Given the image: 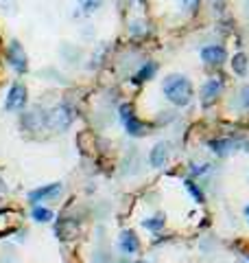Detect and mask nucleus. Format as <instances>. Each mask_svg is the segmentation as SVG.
I'll return each instance as SVG.
<instances>
[{
    "mask_svg": "<svg viewBox=\"0 0 249 263\" xmlns=\"http://www.w3.org/2000/svg\"><path fill=\"white\" fill-rule=\"evenodd\" d=\"M162 90L166 94V99L177 107L188 105L192 99V83L188 81L184 75H168L166 79H164Z\"/></svg>",
    "mask_w": 249,
    "mask_h": 263,
    "instance_id": "1",
    "label": "nucleus"
},
{
    "mask_svg": "<svg viewBox=\"0 0 249 263\" xmlns=\"http://www.w3.org/2000/svg\"><path fill=\"white\" fill-rule=\"evenodd\" d=\"M72 118H75V112H72V107L62 103V105L55 107V110L48 112L46 123H48V127L55 129V132H64V129L72 123Z\"/></svg>",
    "mask_w": 249,
    "mask_h": 263,
    "instance_id": "2",
    "label": "nucleus"
},
{
    "mask_svg": "<svg viewBox=\"0 0 249 263\" xmlns=\"http://www.w3.org/2000/svg\"><path fill=\"white\" fill-rule=\"evenodd\" d=\"M118 112H120V121L125 123L127 132H129L131 136H144V134H147V129H149V127H147V123H142L140 118L133 114L129 103H123V105L118 107Z\"/></svg>",
    "mask_w": 249,
    "mask_h": 263,
    "instance_id": "3",
    "label": "nucleus"
},
{
    "mask_svg": "<svg viewBox=\"0 0 249 263\" xmlns=\"http://www.w3.org/2000/svg\"><path fill=\"white\" fill-rule=\"evenodd\" d=\"M7 57H9L11 68H14L16 73L22 75V73H27V70H29V57H27V53H24L22 44L18 40H11V44L7 49Z\"/></svg>",
    "mask_w": 249,
    "mask_h": 263,
    "instance_id": "4",
    "label": "nucleus"
},
{
    "mask_svg": "<svg viewBox=\"0 0 249 263\" xmlns=\"http://www.w3.org/2000/svg\"><path fill=\"white\" fill-rule=\"evenodd\" d=\"M27 105V88L22 83H14L7 92V101H5V110L7 112H18Z\"/></svg>",
    "mask_w": 249,
    "mask_h": 263,
    "instance_id": "5",
    "label": "nucleus"
},
{
    "mask_svg": "<svg viewBox=\"0 0 249 263\" xmlns=\"http://www.w3.org/2000/svg\"><path fill=\"white\" fill-rule=\"evenodd\" d=\"M221 90H223V79H218V77H212V79H208L201 86V103L208 107V105H212L214 101L221 97Z\"/></svg>",
    "mask_w": 249,
    "mask_h": 263,
    "instance_id": "6",
    "label": "nucleus"
},
{
    "mask_svg": "<svg viewBox=\"0 0 249 263\" xmlns=\"http://www.w3.org/2000/svg\"><path fill=\"white\" fill-rule=\"evenodd\" d=\"M201 59L210 66H218L227 59V51H225V46H221V44H210V46H205V49H201Z\"/></svg>",
    "mask_w": 249,
    "mask_h": 263,
    "instance_id": "7",
    "label": "nucleus"
},
{
    "mask_svg": "<svg viewBox=\"0 0 249 263\" xmlns=\"http://www.w3.org/2000/svg\"><path fill=\"white\" fill-rule=\"evenodd\" d=\"M168 149H171V145H168L166 141H160V143H157V145L151 149V154H149L151 167H155V169H162V167L166 165V160H168Z\"/></svg>",
    "mask_w": 249,
    "mask_h": 263,
    "instance_id": "8",
    "label": "nucleus"
},
{
    "mask_svg": "<svg viewBox=\"0 0 249 263\" xmlns=\"http://www.w3.org/2000/svg\"><path fill=\"white\" fill-rule=\"evenodd\" d=\"M20 226V213L18 211H0V235H9Z\"/></svg>",
    "mask_w": 249,
    "mask_h": 263,
    "instance_id": "9",
    "label": "nucleus"
},
{
    "mask_svg": "<svg viewBox=\"0 0 249 263\" xmlns=\"http://www.w3.org/2000/svg\"><path fill=\"white\" fill-rule=\"evenodd\" d=\"M59 191H62V184L55 182V184H46V187H40L29 193V202H33V204H38L42 200H48V197H57Z\"/></svg>",
    "mask_w": 249,
    "mask_h": 263,
    "instance_id": "10",
    "label": "nucleus"
},
{
    "mask_svg": "<svg viewBox=\"0 0 249 263\" xmlns=\"http://www.w3.org/2000/svg\"><path fill=\"white\" fill-rule=\"evenodd\" d=\"M118 246H120V250H123L125 254H136L138 250H140V241H138V237L133 235L131 230H125L123 235H120V239H118Z\"/></svg>",
    "mask_w": 249,
    "mask_h": 263,
    "instance_id": "11",
    "label": "nucleus"
},
{
    "mask_svg": "<svg viewBox=\"0 0 249 263\" xmlns=\"http://www.w3.org/2000/svg\"><path fill=\"white\" fill-rule=\"evenodd\" d=\"M155 73H157V64H155V62H147L136 75H133V83H144V81H149Z\"/></svg>",
    "mask_w": 249,
    "mask_h": 263,
    "instance_id": "12",
    "label": "nucleus"
},
{
    "mask_svg": "<svg viewBox=\"0 0 249 263\" xmlns=\"http://www.w3.org/2000/svg\"><path fill=\"white\" fill-rule=\"evenodd\" d=\"M238 145L236 141H229V139H223V141H210V149L214 154H218V156H225V154H229L232 149Z\"/></svg>",
    "mask_w": 249,
    "mask_h": 263,
    "instance_id": "13",
    "label": "nucleus"
},
{
    "mask_svg": "<svg viewBox=\"0 0 249 263\" xmlns=\"http://www.w3.org/2000/svg\"><path fill=\"white\" fill-rule=\"evenodd\" d=\"M79 147L86 154H90L92 149H96V136L92 132H81V134H79Z\"/></svg>",
    "mask_w": 249,
    "mask_h": 263,
    "instance_id": "14",
    "label": "nucleus"
},
{
    "mask_svg": "<svg viewBox=\"0 0 249 263\" xmlns=\"http://www.w3.org/2000/svg\"><path fill=\"white\" fill-rule=\"evenodd\" d=\"M232 70L238 77L247 75V55H245V53H236V55L232 57Z\"/></svg>",
    "mask_w": 249,
    "mask_h": 263,
    "instance_id": "15",
    "label": "nucleus"
},
{
    "mask_svg": "<svg viewBox=\"0 0 249 263\" xmlns=\"http://www.w3.org/2000/svg\"><path fill=\"white\" fill-rule=\"evenodd\" d=\"M31 217L35 219V222H51L53 219V211H48V208H44V206H35L33 208V213H31Z\"/></svg>",
    "mask_w": 249,
    "mask_h": 263,
    "instance_id": "16",
    "label": "nucleus"
},
{
    "mask_svg": "<svg viewBox=\"0 0 249 263\" xmlns=\"http://www.w3.org/2000/svg\"><path fill=\"white\" fill-rule=\"evenodd\" d=\"M103 0H79V9L83 11V14H94L96 9H101Z\"/></svg>",
    "mask_w": 249,
    "mask_h": 263,
    "instance_id": "17",
    "label": "nucleus"
},
{
    "mask_svg": "<svg viewBox=\"0 0 249 263\" xmlns=\"http://www.w3.org/2000/svg\"><path fill=\"white\" fill-rule=\"evenodd\" d=\"M144 228H149V230H160L164 228V217L162 215H157V217H149V219H144L142 222Z\"/></svg>",
    "mask_w": 249,
    "mask_h": 263,
    "instance_id": "18",
    "label": "nucleus"
},
{
    "mask_svg": "<svg viewBox=\"0 0 249 263\" xmlns=\"http://www.w3.org/2000/svg\"><path fill=\"white\" fill-rule=\"evenodd\" d=\"M184 187L190 191V195L195 197V202H199V204H201V202H203V195H201V191L195 187V182H192V180H184Z\"/></svg>",
    "mask_w": 249,
    "mask_h": 263,
    "instance_id": "19",
    "label": "nucleus"
},
{
    "mask_svg": "<svg viewBox=\"0 0 249 263\" xmlns=\"http://www.w3.org/2000/svg\"><path fill=\"white\" fill-rule=\"evenodd\" d=\"M208 171V165H192L190 167V173L192 176H199V173H205Z\"/></svg>",
    "mask_w": 249,
    "mask_h": 263,
    "instance_id": "20",
    "label": "nucleus"
},
{
    "mask_svg": "<svg viewBox=\"0 0 249 263\" xmlns=\"http://www.w3.org/2000/svg\"><path fill=\"white\" fill-rule=\"evenodd\" d=\"M184 3V9H188V11H197V7H199V0H181Z\"/></svg>",
    "mask_w": 249,
    "mask_h": 263,
    "instance_id": "21",
    "label": "nucleus"
},
{
    "mask_svg": "<svg viewBox=\"0 0 249 263\" xmlns=\"http://www.w3.org/2000/svg\"><path fill=\"white\" fill-rule=\"evenodd\" d=\"M240 101H242V105L249 107V86H245V88L240 90Z\"/></svg>",
    "mask_w": 249,
    "mask_h": 263,
    "instance_id": "22",
    "label": "nucleus"
},
{
    "mask_svg": "<svg viewBox=\"0 0 249 263\" xmlns=\"http://www.w3.org/2000/svg\"><path fill=\"white\" fill-rule=\"evenodd\" d=\"M133 3H140V5H144V3H147V0H133Z\"/></svg>",
    "mask_w": 249,
    "mask_h": 263,
    "instance_id": "23",
    "label": "nucleus"
},
{
    "mask_svg": "<svg viewBox=\"0 0 249 263\" xmlns=\"http://www.w3.org/2000/svg\"><path fill=\"white\" fill-rule=\"evenodd\" d=\"M245 213H247V215H249V206H247V208H245Z\"/></svg>",
    "mask_w": 249,
    "mask_h": 263,
    "instance_id": "24",
    "label": "nucleus"
},
{
    "mask_svg": "<svg viewBox=\"0 0 249 263\" xmlns=\"http://www.w3.org/2000/svg\"><path fill=\"white\" fill-rule=\"evenodd\" d=\"M136 263H144V261H136Z\"/></svg>",
    "mask_w": 249,
    "mask_h": 263,
    "instance_id": "25",
    "label": "nucleus"
},
{
    "mask_svg": "<svg viewBox=\"0 0 249 263\" xmlns=\"http://www.w3.org/2000/svg\"><path fill=\"white\" fill-rule=\"evenodd\" d=\"M216 3H218V0H216Z\"/></svg>",
    "mask_w": 249,
    "mask_h": 263,
    "instance_id": "26",
    "label": "nucleus"
}]
</instances>
